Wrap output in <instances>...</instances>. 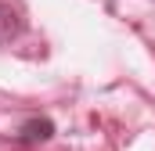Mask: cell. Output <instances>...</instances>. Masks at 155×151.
I'll return each instance as SVG.
<instances>
[{"label":"cell","instance_id":"obj_1","mask_svg":"<svg viewBox=\"0 0 155 151\" xmlns=\"http://www.w3.org/2000/svg\"><path fill=\"white\" fill-rule=\"evenodd\" d=\"M22 33H25V18H22V11L0 0V47L15 43Z\"/></svg>","mask_w":155,"mask_h":151},{"label":"cell","instance_id":"obj_2","mask_svg":"<svg viewBox=\"0 0 155 151\" xmlns=\"http://www.w3.org/2000/svg\"><path fill=\"white\" fill-rule=\"evenodd\" d=\"M54 137V122L51 119H29V122H22V130H18V140L22 144H43V140H51Z\"/></svg>","mask_w":155,"mask_h":151}]
</instances>
